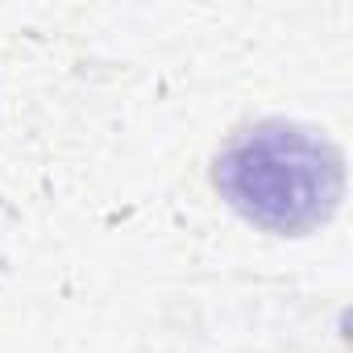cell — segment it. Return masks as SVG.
I'll list each match as a JSON object with an SVG mask.
<instances>
[{
	"instance_id": "6da1fadb",
	"label": "cell",
	"mask_w": 353,
	"mask_h": 353,
	"mask_svg": "<svg viewBox=\"0 0 353 353\" xmlns=\"http://www.w3.org/2000/svg\"><path fill=\"white\" fill-rule=\"evenodd\" d=\"M216 188L229 204L274 233L320 225L341 196V158L303 129L258 125L216 158Z\"/></svg>"
}]
</instances>
